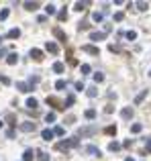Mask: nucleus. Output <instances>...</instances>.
<instances>
[{"instance_id":"f257e3e1","label":"nucleus","mask_w":151,"mask_h":161,"mask_svg":"<svg viewBox=\"0 0 151 161\" xmlns=\"http://www.w3.org/2000/svg\"><path fill=\"white\" fill-rule=\"evenodd\" d=\"M78 145H80V139H78V137H72V139L59 141V143L55 145V149H57V151H68V149H72V147H78Z\"/></svg>"},{"instance_id":"f03ea898","label":"nucleus","mask_w":151,"mask_h":161,"mask_svg":"<svg viewBox=\"0 0 151 161\" xmlns=\"http://www.w3.org/2000/svg\"><path fill=\"white\" fill-rule=\"evenodd\" d=\"M47 104H51L53 108H59V110H63V108H66V106H63V104H61L55 96H47Z\"/></svg>"},{"instance_id":"7ed1b4c3","label":"nucleus","mask_w":151,"mask_h":161,"mask_svg":"<svg viewBox=\"0 0 151 161\" xmlns=\"http://www.w3.org/2000/svg\"><path fill=\"white\" fill-rule=\"evenodd\" d=\"M21 131H23V133H33V131H35V122L25 121L23 124H21Z\"/></svg>"},{"instance_id":"20e7f679","label":"nucleus","mask_w":151,"mask_h":161,"mask_svg":"<svg viewBox=\"0 0 151 161\" xmlns=\"http://www.w3.org/2000/svg\"><path fill=\"white\" fill-rule=\"evenodd\" d=\"M45 49H47L49 53H53V55H57V53H59V47H57V43H53V41H47Z\"/></svg>"},{"instance_id":"39448f33","label":"nucleus","mask_w":151,"mask_h":161,"mask_svg":"<svg viewBox=\"0 0 151 161\" xmlns=\"http://www.w3.org/2000/svg\"><path fill=\"white\" fill-rule=\"evenodd\" d=\"M82 51H86V53H90V55H100V49L94 47V45H84Z\"/></svg>"},{"instance_id":"423d86ee","label":"nucleus","mask_w":151,"mask_h":161,"mask_svg":"<svg viewBox=\"0 0 151 161\" xmlns=\"http://www.w3.org/2000/svg\"><path fill=\"white\" fill-rule=\"evenodd\" d=\"M94 133H96L94 126H84V128H80L78 135H80V137H90V135H94Z\"/></svg>"},{"instance_id":"0eeeda50","label":"nucleus","mask_w":151,"mask_h":161,"mask_svg":"<svg viewBox=\"0 0 151 161\" xmlns=\"http://www.w3.org/2000/svg\"><path fill=\"white\" fill-rule=\"evenodd\" d=\"M16 90H19V92H31L33 86H31V84H25V82H16Z\"/></svg>"},{"instance_id":"6e6552de","label":"nucleus","mask_w":151,"mask_h":161,"mask_svg":"<svg viewBox=\"0 0 151 161\" xmlns=\"http://www.w3.org/2000/svg\"><path fill=\"white\" fill-rule=\"evenodd\" d=\"M133 114H135L133 108H123V110H120V118H125V121H131Z\"/></svg>"},{"instance_id":"1a4fd4ad","label":"nucleus","mask_w":151,"mask_h":161,"mask_svg":"<svg viewBox=\"0 0 151 161\" xmlns=\"http://www.w3.org/2000/svg\"><path fill=\"white\" fill-rule=\"evenodd\" d=\"M53 35H55V37H57L59 41H63V43L68 41V35H66V33H63V31H61L59 27H55V29H53Z\"/></svg>"},{"instance_id":"9d476101","label":"nucleus","mask_w":151,"mask_h":161,"mask_svg":"<svg viewBox=\"0 0 151 161\" xmlns=\"http://www.w3.org/2000/svg\"><path fill=\"white\" fill-rule=\"evenodd\" d=\"M104 39H106V33H98V31L90 33V41H104Z\"/></svg>"},{"instance_id":"9b49d317","label":"nucleus","mask_w":151,"mask_h":161,"mask_svg":"<svg viewBox=\"0 0 151 161\" xmlns=\"http://www.w3.org/2000/svg\"><path fill=\"white\" fill-rule=\"evenodd\" d=\"M31 57L35 61H43V51L41 49H31Z\"/></svg>"},{"instance_id":"f8f14e48","label":"nucleus","mask_w":151,"mask_h":161,"mask_svg":"<svg viewBox=\"0 0 151 161\" xmlns=\"http://www.w3.org/2000/svg\"><path fill=\"white\" fill-rule=\"evenodd\" d=\"M86 153H90V155H96V157H100V149H98V147H94V145H88V147H86Z\"/></svg>"},{"instance_id":"ddd939ff","label":"nucleus","mask_w":151,"mask_h":161,"mask_svg":"<svg viewBox=\"0 0 151 161\" xmlns=\"http://www.w3.org/2000/svg\"><path fill=\"white\" fill-rule=\"evenodd\" d=\"M63 70H66V65H63L61 61H55V63H53V72H55V74H63Z\"/></svg>"},{"instance_id":"4468645a","label":"nucleus","mask_w":151,"mask_h":161,"mask_svg":"<svg viewBox=\"0 0 151 161\" xmlns=\"http://www.w3.org/2000/svg\"><path fill=\"white\" fill-rule=\"evenodd\" d=\"M53 135H55V133H53V131H49V128H45V131L41 133L43 141H51V139H53Z\"/></svg>"},{"instance_id":"2eb2a0df","label":"nucleus","mask_w":151,"mask_h":161,"mask_svg":"<svg viewBox=\"0 0 151 161\" xmlns=\"http://www.w3.org/2000/svg\"><path fill=\"white\" fill-rule=\"evenodd\" d=\"M21 37V29H10L8 31V39H19Z\"/></svg>"},{"instance_id":"dca6fc26","label":"nucleus","mask_w":151,"mask_h":161,"mask_svg":"<svg viewBox=\"0 0 151 161\" xmlns=\"http://www.w3.org/2000/svg\"><path fill=\"white\" fill-rule=\"evenodd\" d=\"M16 61H19V55H16V53H10V55L6 57V63H8V65H14Z\"/></svg>"},{"instance_id":"f3484780","label":"nucleus","mask_w":151,"mask_h":161,"mask_svg":"<svg viewBox=\"0 0 151 161\" xmlns=\"http://www.w3.org/2000/svg\"><path fill=\"white\" fill-rule=\"evenodd\" d=\"M33 157H35V155H33V149H27V151L23 153V161H33Z\"/></svg>"},{"instance_id":"a211bd4d","label":"nucleus","mask_w":151,"mask_h":161,"mask_svg":"<svg viewBox=\"0 0 151 161\" xmlns=\"http://www.w3.org/2000/svg\"><path fill=\"white\" fill-rule=\"evenodd\" d=\"M84 116H86L88 121H92V118H96V110H94V108H88V110L84 112Z\"/></svg>"},{"instance_id":"6ab92c4d","label":"nucleus","mask_w":151,"mask_h":161,"mask_svg":"<svg viewBox=\"0 0 151 161\" xmlns=\"http://www.w3.org/2000/svg\"><path fill=\"white\" fill-rule=\"evenodd\" d=\"M37 106H39V102L35 100V98H29V100H27V108H31V110H35Z\"/></svg>"},{"instance_id":"aec40b11","label":"nucleus","mask_w":151,"mask_h":161,"mask_svg":"<svg viewBox=\"0 0 151 161\" xmlns=\"http://www.w3.org/2000/svg\"><path fill=\"white\" fill-rule=\"evenodd\" d=\"M23 6H25L27 10H37V8H39V2H25Z\"/></svg>"},{"instance_id":"412c9836","label":"nucleus","mask_w":151,"mask_h":161,"mask_svg":"<svg viewBox=\"0 0 151 161\" xmlns=\"http://www.w3.org/2000/svg\"><path fill=\"white\" fill-rule=\"evenodd\" d=\"M86 94H88V96H90V98H96V96H98V90H96V88H94V86H90V88H88V90H86Z\"/></svg>"},{"instance_id":"4be33fe9","label":"nucleus","mask_w":151,"mask_h":161,"mask_svg":"<svg viewBox=\"0 0 151 161\" xmlns=\"http://www.w3.org/2000/svg\"><path fill=\"white\" fill-rule=\"evenodd\" d=\"M88 4H90V2H76V4H74V8L78 10V12H82V10H84V8L88 6Z\"/></svg>"},{"instance_id":"5701e85b","label":"nucleus","mask_w":151,"mask_h":161,"mask_svg":"<svg viewBox=\"0 0 151 161\" xmlns=\"http://www.w3.org/2000/svg\"><path fill=\"white\" fill-rule=\"evenodd\" d=\"M120 147H123V145H120V143H118V141H113V143H110V145H108V149H110V151H118V149H120Z\"/></svg>"},{"instance_id":"b1692460","label":"nucleus","mask_w":151,"mask_h":161,"mask_svg":"<svg viewBox=\"0 0 151 161\" xmlns=\"http://www.w3.org/2000/svg\"><path fill=\"white\" fill-rule=\"evenodd\" d=\"M145 96H147V90H143V92H141V94H139V96L135 98V104H141V102L145 100Z\"/></svg>"},{"instance_id":"393cba45","label":"nucleus","mask_w":151,"mask_h":161,"mask_svg":"<svg viewBox=\"0 0 151 161\" xmlns=\"http://www.w3.org/2000/svg\"><path fill=\"white\" fill-rule=\"evenodd\" d=\"M74 102H76V98H74V96H72V94H70V96L66 98V102H63V106H66V108H70V106H72Z\"/></svg>"},{"instance_id":"a878e982","label":"nucleus","mask_w":151,"mask_h":161,"mask_svg":"<svg viewBox=\"0 0 151 161\" xmlns=\"http://www.w3.org/2000/svg\"><path fill=\"white\" fill-rule=\"evenodd\" d=\"M66 86H68V82H66V80H57V82H55V90H63Z\"/></svg>"},{"instance_id":"bb28decb","label":"nucleus","mask_w":151,"mask_h":161,"mask_svg":"<svg viewBox=\"0 0 151 161\" xmlns=\"http://www.w3.org/2000/svg\"><path fill=\"white\" fill-rule=\"evenodd\" d=\"M8 14H10V10H8V8H2V10H0V21H6Z\"/></svg>"},{"instance_id":"cd10ccee","label":"nucleus","mask_w":151,"mask_h":161,"mask_svg":"<svg viewBox=\"0 0 151 161\" xmlns=\"http://www.w3.org/2000/svg\"><path fill=\"white\" fill-rule=\"evenodd\" d=\"M37 161H49V155H47V153H43V151H39V153H37Z\"/></svg>"},{"instance_id":"c85d7f7f","label":"nucleus","mask_w":151,"mask_h":161,"mask_svg":"<svg viewBox=\"0 0 151 161\" xmlns=\"http://www.w3.org/2000/svg\"><path fill=\"white\" fill-rule=\"evenodd\" d=\"M125 37H127L129 41H135V39H137V33H135V31H127V33H125Z\"/></svg>"},{"instance_id":"c756f323","label":"nucleus","mask_w":151,"mask_h":161,"mask_svg":"<svg viewBox=\"0 0 151 161\" xmlns=\"http://www.w3.org/2000/svg\"><path fill=\"white\" fill-rule=\"evenodd\" d=\"M45 12L47 14H55V4H47L45 6Z\"/></svg>"},{"instance_id":"7c9ffc66","label":"nucleus","mask_w":151,"mask_h":161,"mask_svg":"<svg viewBox=\"0 0 151 161\" xmlns=\"http://www.w3.org/2000/svg\"><path fill=\"white\" fill-rule=\"evenodd\" d=\"M92 18H94L96 23H102V18H104V14H102V12H94V14H92Z\"/></svg>"},{"instance_id":"2f4dec72","label":"nucleus","mask_w":151,"mask_h":161,"mask_svg":"<svg viewBox=\"0 0 151 161\" xmlns=\"http://www.w3.org/2000/svg\"><path fill=\"white\" fill-rule=\"evenodd\" d=\"M53 133H55L57 137H63V135H66V131H63V126H55V128H53Z\"/></svg>"},{"instance_id":"473e14b6","label":"nucleus","mask_w":151,"mask_h":161,"mask_svg":"<svg viewBox=\"0 0 151 161\" xmlns=\"http://www.w3.org/2000/svg\"><path fill=\"white\" fill-rule=\"evenodd\" d=\"M55 121V112H47L45 114V122H53Z\"/></svg>"},{"instance_id":"72a5a7b5","label":"nucleus","mask_w":151,"mask_h":161,"mask_svg":"<svg viewBox=\"0 0 151 161\" xmlns=\"http://www.w3.org/2000/svg\"><path fill=\"white\" fill-rule=\"evenodd\" d=\"M94 82H96V84H98V82H104V74L96 72V74H94Z\"/></svg>"},{"instance_id":"f704fd0d","label":"nucleus","mask_w":151,"mask_h":161,"mask_svg":"<svg viewBox=\"0 0 151 161\" xmlns=\"http://www.w3.org/2000/svg\"><path fill=\"white\" fill-rule=\"evenodd\" d=\"M141 128H143V126H141L139 122H135V124L131 126V133H141Z\"/></svg>"},{"instance_id":"c9c22d12","label":"nucleus","mask_w":151,"mask_h":161,"mask_svg":"<svg viewBox=\"0 0 151 161\" xmlns=\"http://www.w3.org/2000/svg\"><path fill=\"white\" fill-rule=\"evenodd\" d=\"M106 135H116V126H114V124L106 126Z\"/></svg>"},{"instance_id":"e433bc0d","label":"nucleus","mask_w":151,"mask_h":161,"mask_svg":"<svg viewBox=\"0 0 151 161\" xmlns=\"http://www.w3.org/2000/svg\"><path fill=\"white\" fill-rule=\"evenodd\" d=\"M57 18H59V21H66V18H68V10H59Z\"/></svg>"},{"instance_id":"4c0bfd02","label":"nucleus","mask_w":151,"mask_h":161,"mask_svg":"<svg viewBox=\"0 0 151 161\" xmlns=\"http://www.w3.org/2000/svg\"><path fill=\"white\" fill-rule=\"evenodd\" d=\"M123 18H125V12H114V21L116 23H120Z\"/></svg>"},{"instance_id":"58836bf2","label":"nucleus","mask_w":151,"mask_h":161,"mask_svg":"<svg viewBox=\"0 0 151 161\" xmlns=\"http://www.w3.org/2000/svg\"><path fill=\"white\" fill-rule=\"evenodd\" d=\"M80 70H82V74H84V76H88V74H90V65H88V63H84Z\"/></svg>"},{"instance_id":"ea45409f","label":"nucleus","mask_w":151,"mask_h":161,"mask_svg":"<svg viewBox=\"0 0 151 161\" xmlns=\"http://www.w3.org/2000/svg\"><path fill=\"white\" fill-rule=\"evenodd\" d=\"M29 84H31V86L39 84V76H31V78H29Z\"/></svg>"},{"instance_id":"a19ab883","label":"nucleus","mask_w":151,"mask_h":161,"mask_svg":"<svg viewBox=\"0 0 151 161\" xmlns=\"http://www.w3.org/2000/svg\"><path fill=\"white\" fill-rule=\"evenodd\" d=\"M0 82H2L4 86H8V84H10V78H8V76H0Z\"/></svg>"},{"instance_id":"79ce46f5","label":"nucleus","mask_w":151,"mask_h":161,"mask_svg":"<svg viewBox=\"0 0 151 161\" xmlns=\"http://www.w3.org/2000/svg\"><path fill=\"white\" fill-rule=\"evenodd\" d=\"M137 8L139 10H147V2H137Z\"/></svg>"},{"instance_id":"37998d69","label":"nucleus","mask_w":151,"mask_h":161,"mask_svg":"<svg viewBox=\"0 0 151 161\" xmlns=\"http://www.w3.org/2000/svg\"><path fill=\"white\" fill-rule=\"evenodd\" d=\"M145 153H151V137L147 139V145H145Z\"/></svg>"},{"instance_id":"c03bdc74","label":"nucleus","mask_w":151,"mask_h":161,"mask_svg":"<svg viewBox=\"0 0 151 161\" xmlns=\"http://www.w3.org/2000/svg\"><path fill=\"white\" fill-rule=\"evenodd\" d=\"M104 112H106V114H113V112H114V108L110 106V104H108V106H104Z\"/></svg>"},{"instance_id":"a18cd8bd","label":"nucleus","mask_w":151,"mask_h":161,"mask_svg":"<svg viewBox=\"0 0 151 161\" xmlns=\"http://www.w3.org/2000/svg\"><path fill=\"white\" fill-rule=\"evenodd\" d=\"M108 49H110V51H113V53H118V51H120V47H118V45H110V47H108Z\"/></svg>"},{"instance_id":"49530a36","label":"nucleus","mask_w":151,"mask_h":161,"mask_svg":"<svg viewBox=\"0 0 151 161\" xmlns=\"http://www.w3.org/2000/svg\"><path fill=\"white\" fill-rule=\"evenodd\" d=\"M76 90H84V84L82 82H76Z\"/></svg>"},{"instance_id":"de8ad7c7","label":"nucleus","mask_w":151,"mask_h":161,"mask_svg":"<svg viewBox=\"0 0 151 161\" xmlns=\"http://www.w3.org/2000/svg\"><path fill=\"white\" fill-rule=\"evenodd\" d=\"M4 53H6V49H0V57H4Z\"/></svg>"},{"instance_id":"09e8293b","label":"nucleus","mask_w":151,"mask_h":161,"mask_svg":"<svg viewBox=\"0 0 151 161\" xmlns=\"http://www.w3.org/2000/svg\"><path fill=\"white\" fill-rule=\"evenodd\" d=\"M125 161H135V159H133V157H127V159H125Z\"/></svg>"},{"instance_id":"8fccbe9b","label":"nucleus","mask_w":151,"mask_h":161,"mask_svg":"<svg viewBox=\"0 0 151 161\" xmlns=\"http://www.w3.org/2000/svg\"><path fill=\"white\" fill-rule=\"evenodd\" d=\"M2 126H4V122H2V121H0V128H2Z\"/></svg>"},{"instance_id":"3c124183","label":"nucleus","mask_w":151,"mask_h":161,"mask_svg":"<svg viewBox=\"0 0 151 161\" xmlns=\"http://www.w3.org/2000/svg\"><path fill=\"white\" fill-rule=\"evenodd\" d=\"M0 43H2V37H0Z\"/></svg>"},{"instance_id":"603ef678","label":"nucleus","mask_w":151,"mask_h":161,"mask_svg":"<svg viewBox=\"0 0 151 161\" xmlns=\"http://www.w3.org/2000/svg\"><path fill=\"white\" fill-rule=\"evenodd\" d=\"M149 76H151V72H149Z\"/></svg>"}]
</instances>
